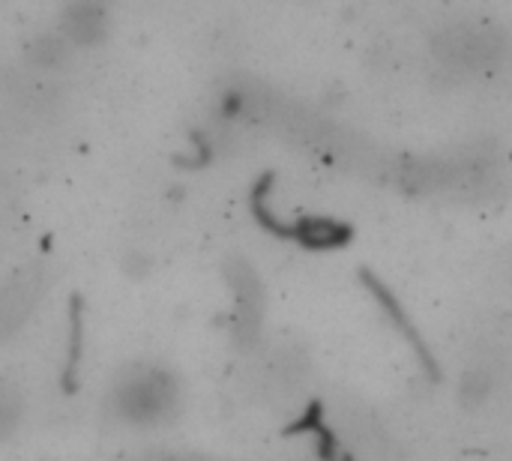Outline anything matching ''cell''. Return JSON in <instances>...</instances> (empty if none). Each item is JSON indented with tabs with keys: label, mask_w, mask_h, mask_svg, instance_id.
I'll list each match as a JSON object with an SVG mask.
<instances>
[{
	"label": "cell",
	"mask_w": 512,
	"mask_h": 461,
	"mask_svg": "<svg viewBox=\"0 0 512 461\" xmlns=\"http://www.w3.org/2000/svg\"><path fill=\"white\" fill-rule=\"evenodd\" d=\"M174 405V387L162 372L138 369L117 384V411L132 423H156Z\"/></svg>",
	"instance_id": "cell-1"
},
{
	"label": "cell",
	"mask_w": 512,
	"mask_h": 461,
	"mask_svg": "<svg viewBox=\"0 0 512 461\" xmlns=\"http://www.w3.org/2000/svg\"><path fill=\"white\" fill-rule=\"evenodd\" d=\"M105 21H102V9L84 3V6H72L66 12V30L69 36H75L78 42H93L102 33Z\"/></svg>",
	"instance_id": "cell-3"
},
{
	"label": "cell",
	"mask_w": 512,
	"mask_h": 461,
	"mask_svg": "<svg viewBox=\"0 0 512 461\" xmlns=\"http://www.w3.org/2000/svg\"><path fill=\"white\" fill-rule=\"evenodd\" d=\"M234 294L240 300V312L237 315H240L243 327H249V321L255 324V318H258V288L252 282V273H243V279L234 282Z\"/></svg>",
	"instance_id": "cell-4"
},
{
	"label": "cell",
	"mask_w": 512,
	"mask_h": 461,
	"mask_svg": "<svg viewBox=\"0 0 512 461\" xmlns=\"http://www.w3.org/2000/svg\"><path fill=\"white\" fill-rule=\"evenodd\" d=\"M33 300H36L33 285H27V282L9 285L0 294V333H12L27 318V309L33 306Z\"/></svg>",
	"instance_id": "cell-2"
},
{
	"label": "cell",
	"mask_w": 512,
	"mask_h": 461,
	"mask_svg": "<svg viewBox=\"0 0 512 461\" xmlns=\"http://www.w3.org/2000/svg\"><path fill=\"white\" fill-rule=\"evenodd\" d=\"M15 420V402L6 399V393L0 390V432H6Z\"/></svg>",
	"instance_id": "cell-6"
},
{
	"label": "cell",
	"mask_w": 512,
	"mask_h": 461,
	"mask_svg": "<svg viewBox=\"0 0 512 461\" xmlns=\"http://www.w3.org/2000/svg\"><path fill=\"white\" fill-rule=\"evenodd\" d=\"M78 354H81V312L72 309V339H69V357H66V363H69L66 381H72V372L78 366Z\"/></svg>",
	"instance_id": "cell-5"
}]
</instances>
